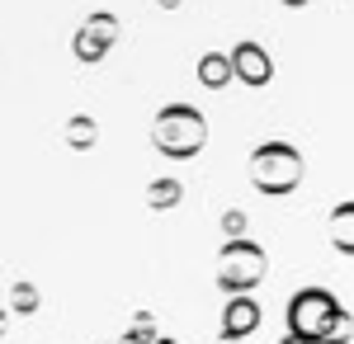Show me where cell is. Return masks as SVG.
I'll return each instance as SVG.
<instances>
[{
  "label": "cell",
  "instance_id": "277c9868",
  "mask_svg": "<svg viewBox=\"0 0 354 344\" xmlns=\"http://www.w3.org/2000/svg\"><path fill=\"white\" fill-rule=\"evenodd\" d=\"M255 325H260V307L250 297H232L227 302V316H222V335L236 340V335H250Z\"/></svg>",
  "mask_w": 354,
  "mask_h": 344
},
{
  "label": "cell",
  "instance_id": "6da1fadb",
  "mask_svg": "<svg viewBox=\"0 0 354 344\" xmlns=\"http://www.w3.org/2000/svg\"><path fill=\"white\" fill-rule=\"evenodd\" d=\"M288 335L298 344H345L354 325L326 288H302L288 302Z\"/></svg>",
  "mask_w": 354,
  "mask_h": 344
},
{
  "label": "cell",
  "instance_id": "8992f818",
  "mask_svg": "<svg viewBox=\"0 0 354 344\" xmlns=\"http://www.w3.org/2000/svg\"><path fill=\"white\" fill-rule=\"evenodd\" d=\"M330 231H335V245H340L345 255H354V208H340V212H335Z\"/></svg>",
  "mask_w": 354,
  "mask_h": 344
},
{
  "label": "cell",
  "instance_id": "5b68a950",
  "mask_svg": "<svg viewBox=\"0 0 354 344\" xmlns=\"http://www.w3.org/2000/svg\"><path fill=\"white\" fill-rule=\"evenodd\" d=\"M236 71H241L245 80H270V66H265V52L260 48H236Z\"/></svg>",
  "mask_w": 354,
  "mask_h": 344
},
{
  "label": "cell",
  "instance_id": "7a4b0ae2",
  "mask_svg": "<svg viewBox=\"0 0 354 344\" xmlns=\"http://www.w3.org/2000/svg\"><path fill=\"white\" fill-rule=\"evenodd\" d=\"M203 137H208V128L189 104H170L165 113H156V146L165 156H194L203 146Z\"/></svg>",
  "mask_w": 354,
  "mask_h": 344
},
{
  "label": "cell",
  "instance_id": "3957f363",
  "mask_svg": "<svg viewBox=\"0 0 354 344\" xmlns=\"http://www.w3.org/2000/svg\"><path fill=\"white\" fill-rule=\"evenodd\" d=\"M260 274H265V255L241 240V245H227V255H222V288L232 292V297H241L260 283Z\"/></svg>",
  "mask_w": 354,
  "mask_h": 344
}]
</instances>
